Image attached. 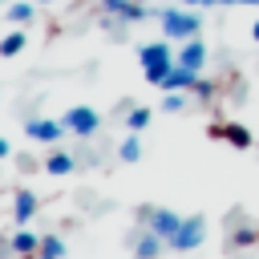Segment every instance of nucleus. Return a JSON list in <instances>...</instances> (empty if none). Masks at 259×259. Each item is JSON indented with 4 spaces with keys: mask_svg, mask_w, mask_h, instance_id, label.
Masks as SVG:
<instances>
[{
    "mask_svg": "<svg viewBox=\"0 0 259 259\" xmlns=\"http://www.w3.org/2000/svg\"><path fill=\"white\" fill-rule=\"evenodd\" d=\"M138 61H142V69H146V81H150V85H162V81H166V73L178 65V57L170 53V45H162V40L142 45V49H138Z\"/></svg>",
    "mask_w": 259,
    "mask_h": 259,
    "instance_id": "nucleus-1",
    "label": "nucleus"
},
{
    "mask_svg": "<svg viewBox=\"0 0 259 259\" xmlns=\"http://www.w3.org/2000/svg\"><path fill=\"white\" fill-rule=\"evenodd\" d=\"M198 28H202V20H198L194 8H166L162 12V32L174 36V40H194Z\"/></svg>",
    "mask_w": 259,
    "mask_h": 259,
    "instance_id": "nucleus-2",
    "label": "nucleus"
},
{
    "mask_svg": "<svg viewBox=\"0 0 259 259\" xmlns=\"http://www.w3.org/2000/svg\"><path fill=\"white\" fill-rule=\"evenodd\" d=\"M97 125H101V113L89 109V105H73V109L65 113V130H73V134H81V138L97 134Z\"/></svg>",
    "mask_w": 259,
    "mask_h": 259,
    "instance_id": "nucleus-3",
    "label": "nucleus"
},
{
    "mask_svg": "<svg viewBox=\"0 0 259 259\" xmlns=\"http://www.w3.org/2000/svg\"><path fill=\"white\" fill-rule=\"evenodd\" d=\"M206 134H210L214 142H231L235 150H247V146H251V130L239 125V121H214Z\"/></svg>",
    "mask_w": 259,
    "mask_h": 259,
    "instance_id": "nucleus-4",
    "label": "nucleus"
},
{
    "mask_svg": "<svg viewBox=\"0 0 259 259\" xmlns=\"http://www.w3.org/2000/svg\"><path fill=\"white\" fill-rule=\"evenodd\" d=\"M146 219H150V231H154L158 239H166V243H170V239L178 235V227H182V219H178L174 210H150Z\"/></svg>",
    "mask_w": 259,
    "mask_h": 259,
    "instance_id": "nucleus-5",
    "label": "nucleus"
},
{
    "mask_svg": "<svg viewBox=\"0 0 259 259\" xmlns=\"http://www.w3.org/2000/svg\"><path fill=\"white\" fill-rule=\"evenodd\" d=\"M202 243V219H182V227H178V235L170 239V247L174 251H190V247H198Z\"/></svg>",
    "mask_w": 259,
    "mask_h": 259,
    "instance_id": "nucleus-6",
    "label": "nucleus"
},
{
    "mask_svg": "<svg viewBox=\"0 0 259 259\" xmlns=\"http://www.w3.org/2000/svg\"><path fill=\"white\" fill-rule=\"evenodd\" d=\"M178 65H182V69H190V73H198V69L206 65V45H202L198 36H194V40H186V45H182V53H178Z\"/></svg>",
    "mask_w": 259,
    "mask_h": 259,
    "instance_id": "nucleus-7",
    "label": "nucleus"
},
{
    "mask_svg": "<svg viewBox=\"0 0 259 259\" xmlns=\"http://www.w3.org/2000/svg\"><path fill=\"white\" fill-rule=\"evenodd\" d=\"M101 12H109L117 20H142L146 16V8L138 0H101Z\"/></svg>",
    "mask_w": 259,
    "mask_h": 259,
    "instance_id": "nucleus-8",
    "label": "nucleus"
},
{
    "mask_svg": "<svg viewBox=\"0 0 259 259\" xmlns=\"http://www.w3.org/2000/svg\"><path fill=\"white\" fill-rule=\"evenodd\" d=\"M8 251L20 255V259H36V251H40V235H32V231H16L12 243H8Z\"/></svg>",
    "mask_w": 259,
    "mask_h": 259,
    "instance_id": "nucleus-9",
    "label": "nucleus"
},
{
    "mask_svg": "<svg viewBox=\"0 0 259 259\" xmlns=\"http://www.w3.org/2000/svg\"><path fill=\"white\" fill-rule=\"evenodd\" d=\"M32 214H36V194H32V190H16V198H12V219L24 227Z\"/></svg>",
    "mask_w": 259,
    "mask_h": 259,
    "instance_id": "nucleus-10",
    "label": "nucleus"
},
{
    "mask_svg": "<svg viewBox=\"0 0 259 259\" xmlns=\"http://www.w3.org/2000/svg\"><path fill=\"white\" fill-rule=\"evenodd\" d=\"M61 130H65V121H28V138L32 142H57L61 138Z\"/></svg>",
    "mask_w": 259,
    "mask_h": 259,
    "instance_id": "nucleus-11",
    "label": "nucleus"
},
{
    "mask_svg": "<svg viewBox=\"0 0 259 259\" xmlns=\"http://www.w3.org/2000/svg\"><path fill=\"white\" fill-rule=\"evenodd\" d=\"M198 73H190V69H182V65H174L170 73H166V81H162V89L166 93H174V89H190V81H194Z\"/></svg>",
    "mask_w": 259,
    "mask_h": 259,
    "instance_id": "nucleus-12",
    "label": "nucleus"
},
{
    "mask_svg": "<svg viewBox=\"0 0 259 259\" xmlns=\"http://www.w3.org/2000/svg\"><path fill=\"white\" fill-rule=\"evenodd\" d=\"M61 255H65L61 235H40V251H36V259H61Z\"/></svg>",
    "mask_w": 259,
    "mask_h": 259,
    "instance_id": "nucleus-13",
    "label": "nucleus"
},
{
    "mask_svg": "<svg viewBox=\"0 0 259 259\" xmlns=\"http://www.w3.org/2000/svg\"><path fill=\"white\" fill-rule=\"evenodd\" d=\"M24 45H28V32H8V36H0V57H16Z\"/></svg>",
    "mask_w": 259,
    "mask_h": 259,
    "instance_id": "nucleus-14",
    "label": "nucleus"
},
{
    "mask_svg": "<svg viewBox=\"0 0 259 259\" xmlns=\"http://www.w3.org/2000/svg\"><path fill=\"white\" fill-rule=\"evenodd\" d=\"M162 243H166V239H158L154 231H150V235H142V239H138V259H158Z\"/></svg>",
    "mask_w": 259,
    "mask_h": 259,
    "instance_id": "nucleus-15",
    "label": "nucleus"
},
{
    "mask_svg": "<svg viewBox=\"0 0 259 259\" xmlns=\"http://www.w3.org/2000/svg\"><path fill=\"white\" fill-rule=\"evenodd\" d=\"M8 20H12V24H24V20H32V4H28V0H16V4H8Z\"/></svg>",
    "mask_w": 259,
    "mask_h": 259,
    "instance_id": "nucleus-16",
    "label": "nucleus"
},
{
    "mask_svg": "<svg viewBox=\"0 0 259 259\" xmlns=\"http://www.w3.org/2000/svg\"><path fill=\"white\" fill-rule=\"evenodd\" d=\"M45 170L49 174H69L73 170V158L69 154H53V158H45Z\"/></svg>",
    "mask_w": 259,
    "mask_h": 259,
    "instance_id": "nucleus-17",
    "label": "nucleus"
},
{
    "mask_svg": "<svg viewBox=\"0 0 259 259\" xmlns=\"http://www.w3.org/2000/svg\"><path fill=\"white\" fill-rule=\"evenodd\" d=\"M117 154H121V162H138V158H142V146H138V138H125V142L117 146Z\"/></svg>",
    "mask_w": 259,
    "mask_h": 259,
    "instance_id": "nucleus-18",
    "label": "nucleus"
},
{
    "mask_svg": "<svg viewBox=\"0 0 259 259\" xmlns=\"http://www.w3.org/2000/svg\"><path fill=\"white\" fill-rule=\"evenodd\" d=\"M190 93H194L198 101H210V97H214V85H210V81H198V77H194V81H190Z\"/></svg>",
    "mask_w": 259,
    "mask_h": 259,
    "instance_id": "nucleus-19",
    "label": "nucleus"
},
{
    "mask_svg": "<svg viewBox=\"0 0 259 259\" xmlns=\"http://www.w3.org/2000/svg\"><path fill=\"white\" fill-rule=\"evenodd\" d=\"M150 117H154V113H150V109H142V105H138V109H130V130H146V125H150Z\"/></svg>",
    "mask_w": 259,
    "mask_h": 259,
    "instance_id": "nucleus-20",
    "label": "nucleus"
},
{
    "mask_svg": "<svg viewBox=\"0 0 259 259\" xmlns=\"http://www.w3.org/2000/svg\"><path fill=\"white\" fill-rule=\"evenodd\" d=\"M251 243H259V227H243V231H235V247H251Z\"/></svg>",
    "mask_w": 259,
    "mask_h": 259,
    "instance_id": "nucleus-21",
    "label": "nucleus"
},
{
    "mask_svg": "<svg viewBox=\"0 0 259 259\" xmlns=\"http://www.w3.org/2000/svg\"><path fill=\"white\" fill-rule=\"evenodd\" d=\"M182 105H186V97H182V89H174V93H170V97L162 101V109H170V113H178Z\"/></svg>",
    "mask_w": 259,
    "mask_h": 259,
    "instance_id": "nucleus-22",
    "label": "nucleus"
},
{
    "mask_svg": "<svg viewBox=\"0 0 259 259\" xmlns=\"http://www.w3.org/2000/svg\"><path fill=\"white\" fill-rule=\"evenodd\" d=\"M8 154H12V146H8L4 138H0V158H8Z\"/></svg>",
    "mask_w": 259,
    "mask_h": 259,
    "instance_id": "nucleus-23",
    "label": "nucleus"
},
{
    "mask_svg": "<svg viewBox=\"0 0 259 259\" xmlns=\"http://www.w3.org/2000/svg\"><path fill=\"white\" fill-rule=\"evenodd\" d=\"M251 36H255V40H259V20H255V24H251Z\"/></svg>",
    "mask_w": 259,
    "mask_h": 259,
    "instance_id": "nucleus-24",
    "label": "nucleus"
},
{
    "mask_svg": "<svg viewBox=\"0 0 259 259\" xmlns=\"http://www.w3.org/2000/svg\"><path fill=\"white\" fill-rule=\"evenodd\" d=\"M182 4H190V8H194V4H206V0H182Z\"/></svg>",
    "mask_w": 259,
    "mask_h": 259,
    "instance_id": "nucleus-25",
    "label": "nucleus"
},
{
    "mask_svg": "<svg viewBox=\"0 0 259 259\" xmlns=\"http://www.w3.org/2000/svg\"><path fill=\"white\" fill-rule=\"evenodd\" d=\"M239 4H259V0H239Z\"/></svg>",
    "mask_w": 259,
    "mask_h": 259,
    "instance_id": "nucleus-26",
    "label": "nucleus"
},
{
    "mask_svg": "<svg viewBox=\"0 0 259 259\" xmlns=\"http://www.w3.org/2000/svg\"><path fill=\"white\" fill-rule=\"evenodd\" d=\"M0 4H4V0H0Z\"/></svg>",
    "mask_w": 259,
    "mask_h": 259,
    "instance_id": "nucleus-27",
    "label": "nucleus"
}]
</instances>
